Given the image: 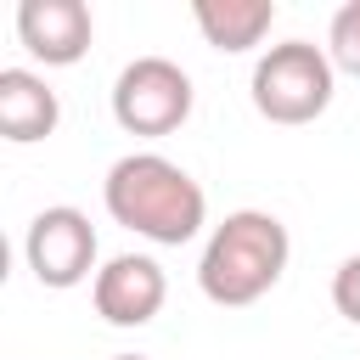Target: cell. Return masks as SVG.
Wrapping results in <instances>:
<instances>
[{
  "mask_svg": "<svg viewBox=\"0 0 360 360\" xmlns=\"http://www.w3.org/2000/svg\"><path fill=\"white\" fill-rule=\"evenodd\" d=\"M101 202L124 231H135L158 248L191 242L208 219L202 186L163 152H124L101 180Z\"/></svg>",
  "mask_w": 360,
  "mask_h": 360,
  "instance_id": "1",
  "label": "cell"
},
{
  "mask_svg": "<svg viewBox=\"0 0 360 360\" xmlns=\"http://www.w3.org/2000/svg\"><path fill=\"white\" fill-rule=\"evenodd\" d=\"M287 259H292L287 225L264 208H236L208 231L197 259V287L219 309H248L287 276Z\"/></svg>",
  "mask_w": 360,
  "mask_h": 360,
  "instance_id": "2",
  "label": "cell"
},
{
  "mask_svg": "<svg viewBox=\"0 0 360 360\" xmlns=\"http://www.w3.org/2000/svg\"><path fill=\"white\" fill-rule=\"evenodd\" d=\"M332 90H338V68H332L326 45H309V39L270 45L253 62V79H248V96H253L259 118L287 124V129L315 124L332 107Z\"/></svg>",
  "mask_w": 360,
  "mask_h": 360,
  "instance_id": "3",
  "label": "cell"
},
{
  "mask_svg": "<svg viewBox=\"0 0 360 360\" xmlns=\"http://www.w3.org/2000/svg\"><path fill=\"white\" fill-rule=\"evenodd\" d=\"M191 101H197L191 73L169 56H135L112 79V118L124 135H146V141L174 135L191 118Z\"/></svg>",
  "mask_w": 360,
  "mask_h": 360,
  "instance_id": "4",
  "label": "cell"
},
{
  "mask_svg": "<svg viewBox=\"0 0 360 360\" xmlns=\"http://www.w3.org/2000/svg\"><path fill=\"white\" fill-rule=\"evenodd\" d=\"M96 225L84 208L73 202H51L28 219V236H22V259L34 270L39 287L51 292H68L79 281H96Z\"/></svg>",
  "mask_w": 360,
  "mask_h": 360,
  "instance_id": "5",
  "label": "cell"
},
{
  "mask_svg": "<svg viewBox=\"0 0 360 360\" xmlns=\"http://www.w3.org/2000/svg\"><path fill=\"white\" fill-rule=\"evenodd\" d=\"M169 298V276L152 253H118L96 270L90 281V304L107 326H146Z\"/></svg>",
  "mask_w": 360,
  "mask_h": 360,
  "instance_id": "6",
  "label": "cell"
},
{
  "mask_svg": "<svg viewBox=\"0 0 360 360\" xmlns=\"http://www.w3.org/2000/svg\"><path fill=\"white\" fill-rule=\"evenodd\" d=\"M17 39L34 62L45 68H73L90 39H96V22H90V6L84 0H22L17 6Z\"/></svg>",
  "mask_w": 360,
  "mask_h": 360,
  "instance_id": "7",
  "label": "cell"
},
{
  "mask_svg": "<svg viewBox=\"0 0 360 360\" xmlns=\"http://www.w3.org/2000/svg\"><path fill=\"white\" fill-rule=\"evenodd\" d=\"M56 124H62L56 90L34 68H0V135L28 146V141L56 135Z\"/></svg>",
  "mask_w": 360,
  "mask_h": 360,
  "instance_id": "8",
  "label": "cell"
},
{
  "mask_svg": "<svg viewBox=\"0 0 360 360\" xmlns=\"http://www.w3.org/2000/svg\"><path fill=\"white\" fill-rule=\"evenodd\" d=\"M191 17L202 28V39L214 51H231V56L236 51H253L276 28V6L270 0H197Z\"/></svg>",
  "mask_w": 360,
  "mask_h": 360,
  "instance_id": "9",
  "label": "cell"
},
{
  "mask_svg": "<svg viewBox=\"0 0 360 360\" xmlns=\"http://www.w3.org/2000/svg\"><path fill=\"white\" fill-rule=\"evenodd\" d=\"M326 56H332V68H338V73L360 79V0H349V6H338V11H332Z\"/></svg>",
  "mask_w": 360,
  "mask_h": 360,
  "instance_id": "10",
  "label": "cell"
},
{
  "mask_svg": "<svg viewBox=\"0 0 360 360\" xmlns=\"http://www.w3.org/2000/svg\"><path fill=\"white\" fill-rule=\"evenodd\" d=\"M332 304L349 326H360V253H349L338 270H332Z\"/></svg>",
  "mask_w": 360,
  "mask_h": 360,
  "instance_id": "11",
  "label": "cell"
},
{
  "mask_svg": "<svg viewBox=\"0 0 360 360\" xmlns=\"http://www.w3.org/2000/svg\"><path fill=\"white\" fill-rule=\"evenodd\" d=\"M112 360H146V354H112Z\"/></svg>",
  "mask_w": 360,
  "mask_h": 360,
  "instance_id": "12",
  "label": "cell"
}]
</instances>
